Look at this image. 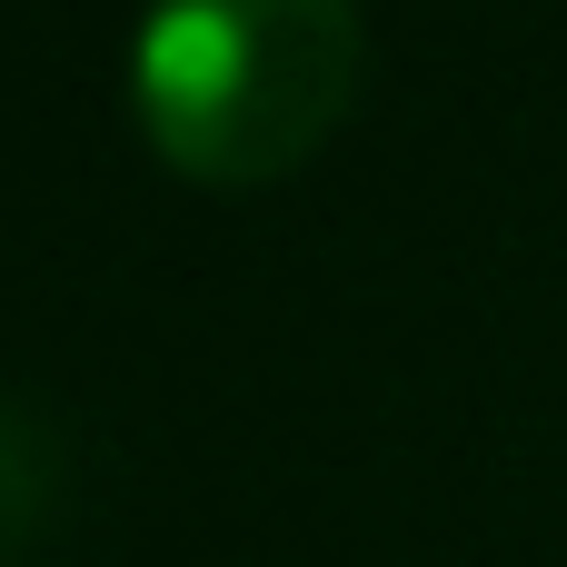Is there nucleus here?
Wrapping results in <instances>:
<instances>
[{"instance_id":"1","label":"nucleus","mask_w":567,"mask_h":567,"mask_svg":"<svg viewBox=\"0 0 567 567\" xmlns=\"http://www.w3.org/2000/svg\"><path fill=\"white\" fill-rule=\"evenodd\" d=\"M369 70L359 0H150L130 40L140 140L199 189H269L349 120Z\"/></svg>"},{"instance_id":"2","label":"nucleus","mask_w":567,"mask_h":567,"mask_svg":"<svg viewBox=\"0 0 567 567\" xmlns=\"http://www.w3.org/2000/svg\"><path fill=\"white\" fill-rule=\"evenodd\" d=\"M50 498V458H40V429L20 409H0V538H20Z\"/></svg>"}]
</instances>
